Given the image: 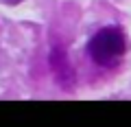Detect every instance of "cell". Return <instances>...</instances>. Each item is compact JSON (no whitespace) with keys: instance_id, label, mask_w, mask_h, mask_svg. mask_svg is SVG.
I'll return each mask as SVG.
<instances>
[{"instance_id":"cell-1","label":"cell","mask_w":131,"mask_h":127,"mask_svg":"<svg viewBox=\"0 0 131 127\" xmlns=\"http://www.w3.org/2000/svg\"><path fill=\"white\" fill-rule=\"evenodd\" d=\"M127 53V37L120 28L107 26L94 33L88 44L90 59L101 68H116Z\"/></svg>"},{"instance_id":"cell-2","label":"cell","mask_w":131,"mask_h":127,"mask_svg":"<svg viewBox=\"0 0 131 127\" xmlns=\"http://www.w3.org/2000/svg\"><path fill=\"white\" fill-rule=\"evenodd\" d=\"M50 68H52V75H55L57 83L63 90H72V85H74V70H72V64H70V59H68L63 48H59V46L52 48Z\"/></svg>"},{"instance_id":"cell-3","label":"cell","mask_w":131,"mask_h":127,"mask_svg":"<svg viewBox=\"0 0 131 127\" xmlns=\"http://www.w3.org/2000/svg\"><path fill=\"white\" fill-rule=\"evenodd\" d=\"M5 2H9V5H18V2H22V0H5Z\"/></svg>"}]
</instances>
